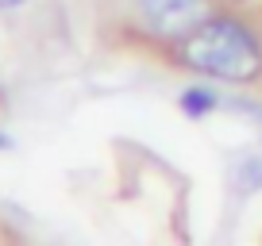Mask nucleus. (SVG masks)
Returning <instances> with one entry per match:
<instances>
[{"mask_svg":"<svg viewBox=\"0 0 262 246\" xmlns=\"http://www.w3.org/2000/svg\"><path fill=\"white\" fill-rule=\"evenodd\" d=\"M178 62L216 81H251L262 73V42L239 19L208 16L178 39Z\"/></svg>","mask_w":262,"mask_h":246,"instance_id":"f257e3e1","label":"nucleus"},{"mask_svg":"<svg viewBox=\"0 0 262 246\" xmlns=\"http://www.w3.org/2000/svg\"><path fill=\"white\" fill-rule=\"evenodd\" d=\"M131 8L139 12V19L155 35L181 39L185 31H193L196 23L208 19L212 0H131Z\"/></svg>","mask_w":262,"mask_h":246,"instance_id":"f03ea898","label":"nucleus"},{"mask_svg":"<svg viewBox=\"0 0 262 246\" xmlns=\"http://www.w3.org/2000/svg\"><path fill=\"white\" fill-rule=\"evenodd\" d=\"M216 104H220V100H216V92H208V89H189V92H181V108H185L189 115H205V112H212Z\"/></svg>","mask_w":262,"mask_h":246,"instance_id":"7ed1b4c3","label":"nucleus"},{"mask_svg":"<svg viewBox=\"0 0 262 246\" xmlns=\"http://www.w3.org/2000/svg\"><path fill=\"white\" fill-rule=\"evenodd\" d=\"M16 4H24V0H0V8H16Z\"/></svg>","mask_w":262,"mask_h":246,"instance_id":"20e7f679","label":"nucleus"},{"mask_svg":"<svg viewBox=\"0 0 262 246\" xmlns=\"http://www.w3.org/2000/svg\"><path fill=\"white\" fill-rule=\"evenodd\" d=\"M4 146H8V139H4V135H0V150H4Z\"/></svg>","mask_w":262,"mask_h":246,"instance_id":"39448f33","label":"nucleus"}]
</instances>
